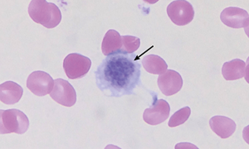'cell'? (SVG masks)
<instances>
[{
	"mask_svg": "<svg viewBox=\"0 0 249 149\" xmlns=\"http://www.w3.org/2000/svg\"><path fill=\"white\" fill-rule=\"evenodd\" d=\"M96 84L106 96L130 95L138 84L141 65L133 56L124 54L108 56L96 71Z\"/></svg>",
	"mask_w": 249,
	"mask_h": 149,
	"instance_id": "obj_1",
	"label": "cell"
},
{
	"mask_svg": "<svg viewBox=\"0 0 249 149\" xmlns=\"http://www.w3.org/2000/svg\"><path fill=\"white\" fill-rule=\"evenodd\" d=\"M29 14L35 23L49 29L56 28L62 20L58 7L45 0H32L29 3Z\"/></svg>",
	"mask_w": 249,
	"mask_h": 149,
	"instance_id": "obj_2",
	"label": "cell"
},
{
	"mask_svg": "<svg viewBox=\"0 0 249 149\" xmlns=\"http://www.w3.org/2000/svg\"><path fill=\"white\" fill-rule=\"evenodd\" d=\"M29 118L22 111L16 109L0 111L1 134H8L12 132L23 134L29 130Z\"/></svg>",
	"mask_w": 249,
	"mask_h": 149,
	"instance_id": "obj_3",
	"label": "cell"
},
{
	"mask_svg": "<svg viewBox=\"0 0 249 149\" xmlns=\"http://www.w3.org/2000/svg\"><path fill=\"white\" fill-rule=\"evenodd\" d=\"M91 66V60L81 54H69L63 61V69L69 79H80L84 77Z\"/></svg>",
	"mask_w": 249,
	"mask_h": 149,
	"instance_id": "obj_4",
	"label": "cell"
},
{
	"mask_svg": "<svg viewBox=\"0 0 249 149\" xmlns=\"http://www.w3.org/2000/svg\"><path fill=\"white\" fill-rule=\"evenodd\" d=\"M167 14L175 24L184 26L192 22L195 17V10L190 2L176 0L168 5Z\"/></svg>",
	"mask_w": 249,
	"mask_h": 149,
	"instance_id": "obj_5",
	"label": "cell"
},
{
	"mask_svg": "<svg viewBox=\"0 0 249 149\" xmlns=\"http://www.w3.org/2000/svg\"><path fill=\"white\" fill-rule=\"evenodd\" d=\"M51 98L65 107H71L77 101V93L73 86L63 79L54 81V87L50 93Z\"/></svg>",
	"mask_w": 249,
	"mask_h": 149,
	"instance_id": "obj_6",
	"label": "cell"
},
{
	"mask_svg": "<svg viewBox=\"0 0 249 149\" xmlns=\"http://www.w3.org/2000/svg\"><path fill=\"white\" fill-rule=\"evenodd\" d=\"M27 87L35 96H45L51 93L54 87V81L45 71L37 70L29 75Z\"/></svg>",
	"mask_w": 249,
	"mask_h": 149,
	"instance_id": "obj_7",
	"label": "cell"
},
{
	"mask_svg": "<svg viewBox=\"0 0 249 149\" xmlns=\"http://www.w3.org/2000/svg\"><path fill=\"white\" fill-rule=\"evenodd\" d=\"M157 84L164 96H170L181 90L183 79L181 75L176 70H167L164 73L160 75Z\"/></svg>",
	"mask_w": 249,
	"mask_h": 149,
	"instance_id": "obj_8",
	"label": "cell"
},
{
	"mask_svg": "<svg viewBox=\"0 0 249 149\" xmlns=\"http://www.w3.org/2000/svg\"><path fill=\"white\" fill-rule=\"evenodd\" d=\"M221 21L224 24L231 28H248L249 27V13L236 7L224 9L221 13Z\"/></svg>",
	"mask_w": 249,
	"mask_h": 149,
	"instance_id": "obj_9",
	"label": "cell"
},
{
	"mask_svg": "<svg viewBox=\"0 0 249 149\" xmlns=\"http://www.w3.org/2000/svg\"><path fill=\"white\" fill-rule=\"evenodd\" d=\"M170 104L164 99H159L152 107L144 110L143 118L146 124L158 125L165 121L170 116Z\"/></svg>",
	"mask_w": 249,
	"mask_h": 149,
	"instance_id": "obj_10",
	"label": "cell"
},
{
	"mask_svg": "<svg viewBox=\"0 0 249 149\" xmlns=\"http://www.w3.org/2000/svg\"><path fill=\"white\" fill-rule=\"evenodd\" d=\"M211 130L221 138H228L234 133L236 130L235 122L224 116H214L210 120Z\"/></svg>",
	"mask_w": 249,
	"mask_h": 149,
	"instance_id": "obj_11",
	"label": "cell"
},
{
	"mask_svg": "<svg viewBox=\"0 0 249 149\" xmlns=\"http://www.w3.org/2000/svg\"><path fill=\"white\" fill-rule=\"evenodd\" d=\"M23 88L14 82H6L0 85V99L5 104H15L23 96Z\"/></svg>",
	"mask_w": 249,
	"mask_h": 149,
	"instance_id": "obj_12",
	"label": "cell"
},
{
	"mask_svg": "<svg viewBox=\"0 0 249 149\" xmlns=\"http://www.w3.org/2000/svg\"><path fill=\"white\" fill-rule=\"evenodd\" d=\"M247 70L246 62L240 59H234L224 63L222 74L227 81H236L244 77Z\"/></svg>",
	"mask_w": 249,
	"mask_h": 149,
	"instance_id": "obj_13",
	"label": "cell"
},
{
	"mask_svg": "<svg viewBox=\"0 0 249 149\" xmlns=\"http://www.w3.org/2000/svg\"><path fill=\"white\" fill-rule=\"evenodd\" d=\"M122 48V39L121 34L116 30L110 29L106 33L102 41V53L105 56L120 54Z\"/></svg>",
	"mask_w": 249,
	"mask_h": 149,
	"instance_id": "obj_14",
	"label": "cell"
},
{
	"mask_svg": "<svg viewBox=\"0 0 249 149\" xmlns=\"http://www.w3.org/2000/svg\"><path fill=\"white\" fill-rule=\"evenodd\" d=\"M142 65L144 70L153 75H161L167 70L168 68L165 61L160 56L154 54L144 56L142 59Z\"/></svg>",
	"mask_w": 249,
	"mask_h": 149,
	"instance_id": "obj_15",
	"label": "cell"
},
{
	"mask_svg": "<svg viewBox=\"0 0 249 149\" xmlns=\"http://www.w3.org/2000/svg\"><path fill=\"white\" fill-rule=\"evenodd\" d=\"M122 48L120 54L130 55L138 50L141 46V39L134 36H122Z\"/></svg>",
	"mask_w": 249,
	"mask_h": 149,
	"instance_id": "obj_16",
	"label": "cell"
},
{
	"mask_svg": "<svg viewBox=\"0 0 249 149\" xmlns=\"http://www.w3.org/2000/svg\"><path fill=\"white\" fill-rule=\"evenodd\" d=\"M190 115H191V110L190 107L182 108L171 116L169 121V126L170 128H175L184 124L190 118Z\"/></svg>",
	"mask_w": 249,
	"mask_h": 149,
	"instance_id": "obj_17",
	"label": "cell"
}]
</instances>
